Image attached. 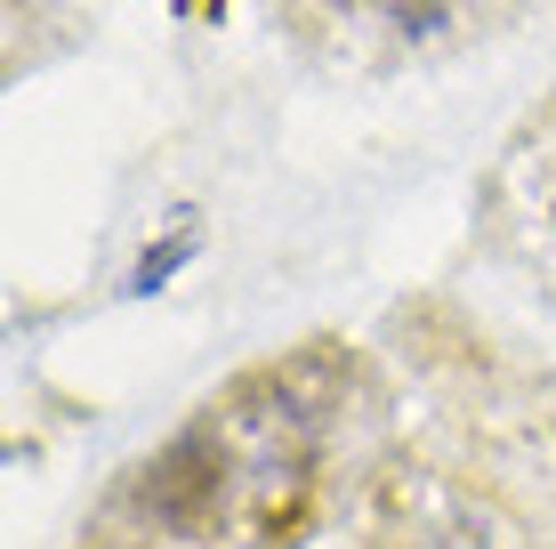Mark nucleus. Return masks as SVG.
<instances>
[{"mask_svg": "<svg viewBox=\"0 0 556 549\" xmlns=\"http://www.w3.org/2000/svg\"><path fill=\"white\" fill-rule=\"evenodd\" d=\"M484 202H492V226H501V251L525 259L541 275V291L556 299V98L508 138Z\"/></svg>", "mask_w": 556, "mask_h": 549, "instance_id": "f257e3e1", "label": "nucleus"}, {"mask_svg": "<svg viewBox=\"0 0 556 549\" xmlns=\"http://www.w3.org/2000/svg\"><path fill=\"white\" fill-rule=\"evenodd\" d=\"M348 25H379V33H404V41H428V33H452L468 16V0H331Z\"/></svg>", "mask_w": 556, "mask_h": 549, "instance_id": "f03ea898", "label": "nucleus"}]
</instances>
